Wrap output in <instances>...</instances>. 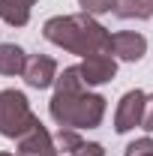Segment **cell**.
<instances>
[{
  "label": "cell",
  "mask_w": 153,
  "mask_h": 156,
  "mask_svg": "<svg viewBox=\"0 0 153 156\" xmlns=\"http://www.w3.org/2000/svg\"><path fill=\"white\" fill-rule=\"evenodd\" d=\"M0 156H21V153H0Z\"/></svg>",
  "instance_id": "e0dca14e"
},
{
  "label": "cell",
  "mask_w": 153,
  "mask_h": 156,
  "mask_svg": "<svg viewBox=\"0 0 153 156\" xmlns=\"http://www.w3.org/2000/svg\"><path fill=\"white\" fill-rule=\"evenodd\" d=\"M54 123L63 129H96L105 117V96L93 93L78 66H66L54 81V96L48 102Z\"/></svg>",
  "instance_id": "6da1fadb"
},
{
  "label": "cell",
  "mask_w": 153,
  "mask_h": 156,
  "mask_svg": "<svg viewBox=\"0 0 153 156\" xmlns=\"http://www.w3.org/2000/svg\"><path fill=\"white\" fill-rule=\"evenodd\" d=\"M111 54L126 63H138V60L147 54V39L135 30H120L111 33Z\"/></svg>",
  "instance_id": "ba28073f"
},
{
  "label": "cell",
  "mask_w": 153,
  "mask_h": 156,
  "mask_svg": "<svg viewBox=\"0 0 153 156\" xmlns=\"http://www.w3.org/2000/svg\"><path fill=\"white\" fill-rule=\"evenodd\" d=\"M24 81H27V87H33V90L51 87V84L57 81V60L48 57V54H33V57H27Z\"/></svg>",
  "instance_id": "8992f818"
},
{
  "label": "cell",
  "mask_w": 153,
  "mask_h": 156,
  "mask_svg": "<svg viewBox=\"0 0 153 156\" xmlns=\"http://www.w3.org/2000/svg\"><path fill=\"white\" fill-rule=\"evenodd\" d=\"M114 15L123 21H147L153 18V0H117L114 3Z\"/></svg>",
  "instance_id": "8fae6325"
},
{
  "label": "cell",
  "mask_w": 153,
  "mask_h": 156,
  "mask_svg": "<svg viewBox=\"0 0 153 156\" xmlns=\"http://www.w3.org/2000/svg\"><path fill=\"white\" fill-rule=\"evenodd\" d=\"M27 54L15 42H3L0 45V75H24Z\"/></svg>",
  "instance_id": "30bf717a"
},
{
  "label": "cell",
  "mask_w": 153,
  "mask_h": 156,
  "mask_svg": "<svg viewBox=\"0 0 153 156\" xmlns=\"http://www.w3.org/2000/svg\"><path fill=\"white\" fill-rule=\"evenodd\" d=\"M141 129L153 132V93H147V99H144V117H141Z\"/></svg>",
  "instance_id": "2e32d148"
},
{
  "label": "cell",
  "mask_w": 153,
  "mask_h": 156,
  "mask_svg": "<svg viewBox=\"0 0 153 156\" xmlns=\"http://www.w3.org/2000/svg\"><path fill=\"white\" fill-rule=\"evenodd\" d=\"M54 141H57V150H66V153H72V150H75V147L84 141V138H78L75 129H63V126H60V132L54 135Z\"/></svg>",
  "instance_id": "4fadbf2b"
},
{
  "label": "cell",
  "mask_w": 153,
  "mask_h": 156,
  "mask_svg": "<svg viewBox=\"0 0 153 156\" xmlns=\"http://www.w3.org/2000/svg\"><path fill=\"white\" fill-rule=\"evenodd\" d=\"M144 99L147 93L144 90H126L120 102H117V111H114V132H129L135 126H141V117H144Z\"/></svg>",
  "instance_id": "277c9868"
},
{
  "label": "cell",
  "mask_w": 153,
  "mask_h": 156,
  "mask_svg": "<svg viewBox=\"0 0 153 156\" xmlns=\"http://www.w3.org/2000/svg\"><path fill=\"white\" fill-rule=\"evenodd\" d=\"M39 120L30 111V102L21 90H0V135L18 141L27 129H33Z\"/></svg>",
  "instance_id": "3957f363"
},
{
  "label": "cell",
  "mask_w": 153,
  "mask_h": 156,
  "mask_svg": "<svg viewBox=\"0 0 153 156\" xmlns=\"http://www.w3.org/2000/svg\"><path fill=\"white\" fill-rule=\"evenodd\" d=\"M18 153L21 156H57V141H54V135L42 126V123H36L33 129H27L24 135L18 138Z\"/></svg>",
  "instance_id": "52a82bcc"
},
{
  "label": "cell",
  "mask_w": 153,
  "mask_h": 156,
  "mask_svg": "<svg viewBox=\"0 0 153 156\" xmlns=\"http://www.w3.org/2000/svg\"><path fill=\"white\" fill-rule=\"evenodd\" d=\"M144 156H153V150H150V153H144Z\"/></svg>",
  "instance_id": "ac0fdd59"
},
{
  "label": "cell",
  "mask_w": 153,
  "mask_h": 156,
  "mask_svg": "<svg viewBox=\"0 0 153 156\" xmlns=\"http://www.w3.org/2000/svg\"><path fill=\"white\" fill-rule=\"evenodd\" d=\"M153 150V138L144 135V138H135L132 144H126V156H144Z\"/></svg>",
  "instance_id": "5bb4252c"
},
{
  "label": "cell",
  "mask_w": 153,
  "mask_h": 156,
  "mask_svg": "<svg viewBox=\"0 0 153 156\" xmlns=\"http://www.w3.org/2000/svg\"><path fill=\"white\" fill-rule=\"evenodd\" d=\"M114 3L117 0H78V6H81V12H87V15H105V12H114Z\"/></svg>",
  "instance_id": "7c38bea8"
},
{
  "label": "cell",
  "mask_w": 153,
  "mask_h": 156,
  "mask_svg": "<svg viewBox=\"0 0 153 156\" xmlns=\"http://www.w3.org/2000/svg\"><path fill=\"white\" fill-rule=\"evenodd\" d=\"M33 6H36V0H0V18L9 27H24L30 21Z\"/></svg>",
  "instance_id": "9c48e42d"
},
{
  "label": "cell",
  "mask_w": 153,
  "mask_h": 156,
  "mask_svg": "<svg viewBox=\"0 0 153 156\" xmlns=\"http://www.w3.org/2000/svg\"><path fill=\"white\" fill-rule=\"evenodd\" d=\"M69 156H105V147H102V144H96V141H81Z\"/></svg>",
  "instance_id": "9a60e30c"
},
{
  "label": "cell",
  "mask_w": 153,
  "mask_h": 156,
  "mask_svg": "<svg viewBox=\"0 0 153 156\" xmlns=\"http://www.w3.org/2000/svg\"><path fill=\"white\" fill-rule=\"evenodd\" d=\"M42 36L63 51H72L78 57L90 54H111V33L87 12L75 15H54L42 24Z\"/></svg>",
  "instance_id": "7a4b0ae2"
},
{
  "label": "cell",
  "mask_w": 153,
  "mask_h": 156,
  "mask_svg": "<svg viewBox=\"0 0 153 156\" xmlns=\"http://www.w3.org/2000/svg\"><path fill=\"white\" fill-rule=\"evenodd\" d=\"M78 72H81V78H84L87 87H99V84L114 81L117 60L111 57V54H90V57H84L78 63Z\"/></svg>",
  "instance_id": "5b68a950"
}]
</instances>
